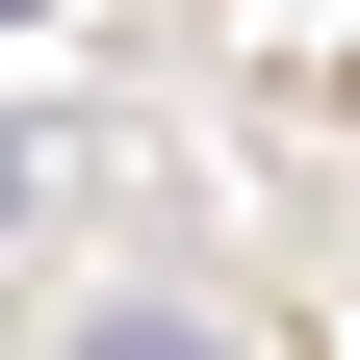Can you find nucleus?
I'll list each match as a JSON object with an SVG mask.
<instances>
[{"label": "nucleus", "instance_id": "f257e3e1", "mask_svg": "<svg viewBox=\"0 0 360 360\" xmlns=\"http://www.w3.org/2000/svg\"><path fill=\"white\" fill-rule=\"evenodd\" d=\"M77 360H232V335H180V309H77Z\"/></svg>", "mask_w": 360, "mask_h": 360}]
</instances>
